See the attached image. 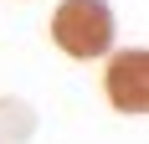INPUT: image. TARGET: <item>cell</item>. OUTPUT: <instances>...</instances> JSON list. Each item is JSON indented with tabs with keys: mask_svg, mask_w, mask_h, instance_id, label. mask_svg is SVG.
<instances>
[{
	"mask_svg": "<svg viewBox=\"0 0 149 144\" xmlns=\"http://www.w3.org/2000/svg\"><path fill=\"white\" fill-rule=\"evenodd\" d=\"M103 98L118 108V113L139 118L149 108V52L144 46H129V52H113L103 72Z\"/></svg>",
	"mask_w": 149,
	"mask_h": 144,
	"instance_id": "cell-2",
	"label": "cell"
},
{
	"mask_svg": "<svg viewBox=\"0 0 149 144\" xmlns=\"http://www.w3.org/2000/svg\"><path fill=\"white\" fill-rule=\"evenodd\" d=\"M36 134V108L26 98H0V144H26Z\"/></svg>",
	"mask_w": 149,
	"mask_h": 144,
	"instance_id": "cell-3",
	"label": "cell"
},
{
	"mask_svg": "<svg viewBox=\"0 0 149 144\" xmlns=\"http://www.w3.org/2000/svg\"><path fill=\"white\" fill-rule=\"evenodd\" d=\"M113 10L108 0H62L52 10V41L77 62H93L113 46Z\"/></svg>",
	"mask_w": 149,
	"mask_h": 144,
	"instance_id": "cell-1",
	"label": "cell"
}]
</instances>
